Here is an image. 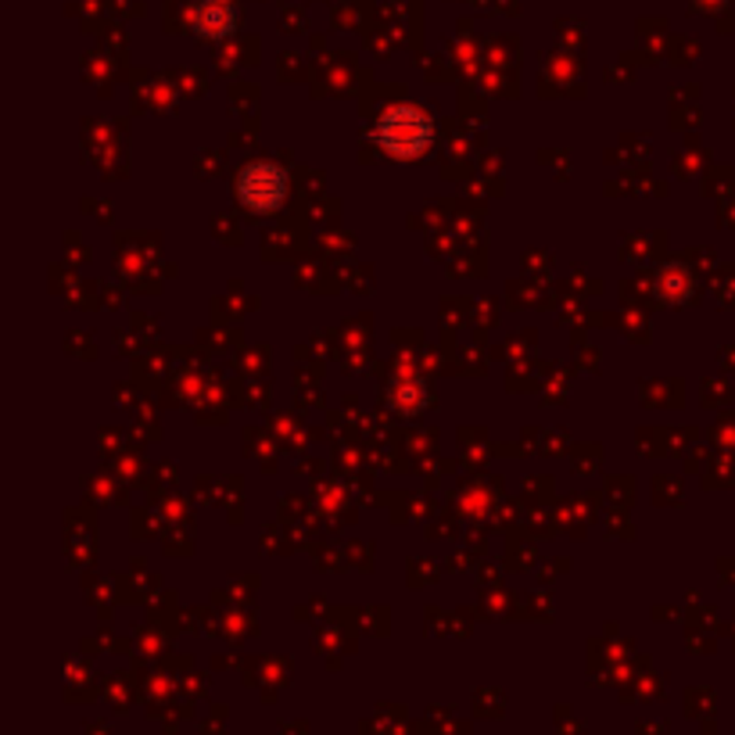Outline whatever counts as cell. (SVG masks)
I'll use <instances>...</instances> for the list:
<instances>
[{
	"instance_id": "7a4b0ae2",
	"label": "cell",
	"mask_w": 735,
	"mask_h": 735,
	"mask_svg": "<svg viewBox=\"0 0 735 735\" xmlns=\"http://www.w3.org/2000/svg\"><path fill=\"white\" fill-rule=\"evenodd\" d=\"M237 198L245 209L269 216L287 201V172L277 162H251L237 172Z\"/></svg>"
},
{
	"instance_id": "6da1fadb",
	"label": "cell",
	"mask_w": 735,
	"mask_h": 735,
	"mask_svg": "<svg viewBox=\"0 0 735 735\" xmlns=\"http://www.w3.org/2000/svg\"><path fill=\"white\" fill-rule=\"evenodd\" d=\"M374 140H377L391 158L413 162V158H420V155L430 148V143H435V122H430L420 108L398 105V108H388L385 116L377 119Z\"/></svg>"
}]
</instances>
